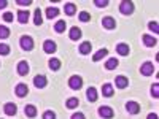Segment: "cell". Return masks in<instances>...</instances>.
<instances>
[{
    "instance_id": "cell-36",
    "label": "cell",
    "mask_w": 159,
    "mask_h": 119,
    "mask_svg": "<svg viewBox=\"0 0 159 119\" xmlns=\"http://www.w3.org/2000/svg\"><path fill=\"white\" fill-rule=\"evenodd\" d=\"M94 5H96V7H99V8H105V7L108 5V0H96Z\"/></svg>"
},
{
    "instance_id": "cell-2",
    "label": "cell",
    "mask_w": 159,
    "mask_h": 119,
    "mask_svg": "<svg viewBox=\"0 0 159 119\" xmlns=\"http://www.w3.org/2000/svg\"><path fill=\"white\" fill-rule=\"evenodd\" d=\"M69 86H70V89H73V90H80L83 87V78L80 76V75H73V76H70V79H69Z\"/></svg>"
},
{
    "instance_id": "cell-15",
    "label": "cell",
    "mask_w": 159,
    "mask_h": 119,
    "mask_svg": "<svg viewBox=\"0 0 159 119\" xmlns=\"http://www.w3.org/2000/svg\"><path fill=\"white\" fill-rule=\"evenodd\" d=\"M86 99H88L89 102H97V99H99L97 89H96V87H89V89L86 90Z\"/></svg>"
},
{
    "instance_id": "cell-31",
    "label": "cell",
    "mask_w": 159,
    "mask_h": 119,
    "mask_svg": "<svg viewBox=\"0 0 159 119\" xmlns=\"http://www.w3.org/2000/svg\"><path fill=\"white\" fill-rule=\"evenodd\" d=\"M10 54V46L7 43H0V56H8Z\"/></svg>"
},
{
    "instance_id": "cell-4",
    "label": "cell",
    "mask_w": 159,
    "mask_h": 119,
    "mask_svg": "<svg viewBox=\"0 0 159 119\" xmlns=\"http://www.w3.org/2000/svg\"><path fill=\"white\" fill-rule=\"evenodd\" d=\"M153 72H154L153 62H143V64L140 65V73H142L143 76H150V75H153Z\"/></svg>"
},
{
    "instance_id": "cell-13",
    "label": "cell",
    "mask_w": 159,
    "mask_h": 119,
    "mask_svg": "<svg viewBox=\"0 0 159 119\" xmlns=\"http://www.w3.org/2000/svg\"><path fill=\"white\" fill-rule=\"evenodd\" d=\"M27 92H29V87L25 86L24 83H19V84L16 86V89H15V94H16L18 97H25V95H27Z\"/></svg>"
},
{
    "instance_id": "cell-27",
    "label": "cell",
    "mask_w": 159,
    "mask_h": 119,
    "mask_svg": "<svg viewBox=\"0 0 159 119\" xmlns=\"http://www.w3.org/2000/svg\"><path fill=\"white\" fill-rule=\"evenodd\" d=\"M34 15H35V18H34V24H35V25H42V24H43V18H42V10H40V8H37Z\"/></svg>"
},
{
    "instance_id": "cell-26",
    "label": "cell",
    "mask_w": 159,
    "mask_h": 119,
    "mask_svg": "<svg viewBox=\"0 0 159 119\" xmlns=\"http://www.w3.org/2000/svg\"><path fill=\"white\" fill-rule=\"evenodd\" d=\"M118 59H115V57H111V59H108L107 62H105V68L107 70H115L116 67H118Z\"/></svg>"
},
{
    "instance_id": "cell-24",
    "label": "cell",
    "mask_w": 159,
    "mask_h": 119,
    "mask_svg": "<svg viewBox=\"0 0 159 119\" xmlns=\"http://www.w3.org/2000/svg\"><path fill=\"white\" fill-rule=\"evenodd\" d=\"M64 11H65V15L67 16H72V15H75L76 13V5L75 3H65V7H64Z\"/></svg>"
},
{
    "instance_id": "cell-11",
    "label": "cell",
    "mask_w": 159,
    "mask_h": 119,
    "mask_svg": "<svg viewBox=\"0 0 159 119\" xmlns=\"http://www.w3.org/2000/svg\"><path fill=\"white\" fill-rule=\"evenodd\" d=\"M115 84H116V87H119V89H124V87L129 86V79H127L126 76H123V75H119V76L115 78Z\"/></svg>"
},
{
    "instance_id": "cell-19",
    "label": "cell",
    "mask_w": 159,
    "mask_h": 119,
    "mask_svg": "<svg viewBox=\"0 0 159 119\" xmlns=\"http://www.w3.org/2000/svg\"><path fill=\"white\" fill-rule=\"evenodd\" d=\"M107 54H108V49H107V48H102V49H99V51L96 52L94 56H92V60H94V62H99L100 59H103Z\"/></svg>"
},
{
    "instance_id": "cell-28",
    "label": "cell",
    "mask_w": 159,
    "mask_h": 119,
    "mask_svg": "<svg viewBox=\"0 0 159 119\" xmlns=\"http://www.w3.org/2000/svg\"><path fill=\"white\" fill-rule=\"evenodd\" d=\"M78 103H80V102H78V99H76V97H70L67 102H65V107H67L69 110H73V108H76V107H78Z\"/></svg>"
},
{
    "instance_id": "cell-9",
    "label": "cell",
    "mask_w": 159,
    "mask_h": 119,
    "mask_svg": "<svg viewBox=\"0 0 159 119\" xmlns=\"http://www.w3.org/2000/svg\"><path fill=\"white\" fill-rule=\"evenodd\" d=\"M16 68H18V75H19V76H25V75L29 73V70H30V68H29V64L25 62V60H21V62L18 64Z\"/></svg>"
},
{
    "instance_id": "cell-8",
    "label": "cell",
    "mask_w": 159,
    "mask_h": 119,
    "mask_svg": "<svg viewBox=\"0 0 159 119\" xmlns=\"http://www.w3.org/2000/svg\"><path fill=\"white\" fill-rule=\"evenodd\" d=\"M102 25H103L107 30H111V29L116 27V21H115V18H111V16H105V18L102 19Z\"/></svg>"
},
{
    "instance_id": "cell-20",
    "label": "cell",
    "mask_w": 159,
    "mask_h": 119,
    "mask_svg": "<svg viewBox=\"0 0 159 119\" xmlns=\"http://www.w3.org/2000/svg\"><path fill=\"white\" fill-rule=\"evenodd\" d=\"M102 95L103 97H111L113 95V86L110 83H105L102 86Z\"/></svg>"
},
{
    "instance_id": "cell-12",
    "label": "cell",
    "mask_w": 159,
    "mask_h": 119,
    "mask_svg": "<svg viewBox=\"0 0 159 119\" xmlns=\"http://www.w3.org/2000/svg\"><path fill=\"white\" fill-rule=\"evenodd\" d=\"M81 29L80 27H76V25H73V27L70 29V32H69V37H70V40H73V42H78L80 38H81Z\"/></svg>"
},
{
    "instance_id": "cell-3",
    "label": "cell",
    "mask_w": 159,
    "mask_h": 119,
    "mask_svg": "<svg viewBox=\"0 0 159 119\" xmlns=\"http://www.w3.org/2000/svg\"><path fill=\"white\" fill-rule=\"evenodd\" d=\"M119 11H121V15L124 16H129L134 13V3L132 2H121V5H119Z\"/></svg>"
},
{
    "instance_id": "cell-30",
    "label": "cell",
    "mask_w": 159,
    "mask_h": 119,
    "mask_svg": "<svg viewBox=\"0 0 159 119\" xmlns=\"http://www.w3.org/2000/svg\"><path fill=\"white\" fill-rule=\"evenodd\" d=\"M10 37V29L5 25H0V40H5Z\"/></svg>"
},
{
    "instance_id": "cell-37",
    "label": "cell",
    "mask_w": 159,
    "mask_h": 119,
    "mask_svg": "<svg viewBox=\"0 0 159 119\" xmlns=\"http://www.w3.org/2000/svg\"><path fill=\"white\" fill-rule=\"evenodd\" d=\"M13 19H15L13 13H5V15H3V21L5 22H13Z\"/></svg>"
},
{
    "instance_id": "cell-14",
    "label": "cell",
    "mask_w": 159,
    "mask_h": 119,
    "mask_svg": "<svg viewBox=\"0 0 159 119\" xmlns=\"http://www.w3.org/2000/svg\"><path fill=\"white\" fill-rule=\"evenodd\" d=\"M3 111H5V114H7V116H15V114H16V111H18V108H16V105H15V103L8 102V103H5Z\"/></svg>"
},
{
    "instance_id": "cell-17",
    "label": "cell",
    "mask_w": 159,
    "mask_h": 119,
    "mask_svg": "<svg viewBox=\"0 0 159 119\" xmlns=\"http://www.w3.org/2000/svg\"><path fill=\"white\" fill-rule=\"evenodd\" d=\"M129 46H127V43H118L116 45V52L119 56H127L129 54Z\"/></svg>"
},
{
    "instance_id": "cell-10",
    "label": "cell",
    "mask_w": 159,
    "mask_h": 119,
    "mask_svg": "<svg viewBox=\"0 0 159 119\" xmlns=\"http://www.w3.org/2000/svg\"><path fill=\"white\" fill-rule=\"evenodd\" d=\"M99 114H100L103 119H111L115 113H113V110H111L110 107H105V105H103V107L99 108Z\"/></svg>"
},
{
    "instance_id": "cell-6",
    "label": "cell",
    "mask_w": 159,
    "mask_h": 119,
    "mask_svg": "<svg viewBox=\"0 0 159 119\" xmlns=\"http://www.w3.org/2000/svg\"><path fill=\"white\" fill-rule=\"evenodd\" d=\"M126 111L129 114H139L140 113V105L137 102H134V100H129L126 103Z\"/></svg>"
},
{
    "instance_id": "cell-39",
    "label": "cell",
    "mask_w": 159,
    "mask_h": 119,
    "mask_svg": "<svg viewBox=\"0 0 159 119\" xmlns=\"http://www.w3.org/2000/svg\"><path fill=\"white\" fill-rule=\"evenodd\" d=\"M16 3H18V5H25V7H27V5H30V3H32V0H27V2H22V0H18Z\"/></svg>"
},
{
    "instance_id": "cell-32",
    "label": "cell",
    "mask_w": 159,
    "mask_h": 119,
    "mask_svg": "<svg viewBox=\"0 0 159 119\" xmlns=\"http://www.w3.org/2000/svg\"><path fill=\"white\" fill-rule=\"evenodd\" d=\"M78 19L81 21V22H88V21L91 19V15H89L88 11H81V13L78 15Z\"/></svg>"
},
{
    "instance_id": "cell-35",
    "label": "cell",
    "mask_w": 159,
    "mask_h": 119,
    "mask_svg": "<svg viewBox=\"0 0 159 119\" xmlns=\"http://www.w3.org/2000/svg\"><path fill=\"white\" fill-rule=\"evenodd\" d=\"M42 117H43V119H56V113H54V111H51V110H48V111L43 113Z\"/></svg>"
},
{
    "instance_id": "cell-21",
    "label": "cell",
    "mask_w": 159,
    "mask_h": 119,
    "mask_svg": "<svg viewBox=\"0 0 159 119\" xmlns=\"http://www.w3.org/2000/svg\"><path fill=\"white\" fill-rule=\"evenodd\" d=\"M24 113H25V116H29V117H35L37 116V107H34V105H25Z\"/></svg>"
},
{
    "instance_id": "cell-33",
    "label": "cell",
    "mask_w": 159,
    "mask_h": 119,
    "mask_svg": "<svg viewBox=\"0 0 159 119\" xmlns=\"http://www.w3.org/2000/svg\"><path fill=\"white\" fill-rule=\"evenodd\" d=\"M151 95H153L154 99L159 97V84H157V83H154V84L151 86Z\"/></svg>"
},
{
    "instance_id": "cell-16",
    "label": "cell",
    "mask_w": 159,
    "mask_h": 119,
    "mask_svg": "<svg viewBox=\"0 0 159 119\" xmlns=\"http://www.w3.org/2000/svg\"><path fill=\"white\" fill-rule=\"evenodd\" d=\"M142 42L145 43V46H148V48H153V46H156L157 40H156L154 37H151V35H143V37H142Z\"/></svg>"
},
{
    "instance_id": "cell-18",
    "label": "cell",
    "mask_w": 159,
    "mask_h": 119,
    "mask_svg": "<svg viewBox=\"0 0 159 119\" xmlns=\"http://www.w3.org/2000/svg\"><path fill=\"white\" fill-rule=\"evenodd\" d=\"M18 21L21 22V24H27V21H29V11L27 10H19L18 11Z\"/></svg>"
},
{
    "instance_id": "cell-41",
    "label": "cell",
    "mask_w": 159,
    "mask_h": 119,
    "mask_svg": "<svg viewBox=\"0 0 159 119\" xmlns=\"http://www.w3.org/2000/svg\"><path fill=\"white\" fill-rule=\"evenodd\" d=\"M8 5V2H7V0H0V8H5Z\"/></svg>"
},
{
    "instance_id": "cell-7",
    "label": "cell",
    "mask_w": 159,
    "mask_h": 119,
    "mask_svg": "<svg viewBox=\"0 0 159 119\" xmlns=\"http://www.w3.org/2000/svg\"><path fill=\"white\" fill-rule=\"evenodd\" d=\"M34 84H35L37 89H43V87H46V84H48V79H46L45 75H37V76L34 78Z\"/></svg>"
},
{
    "instance_id": "cell-22",
    "label": "cell",
    "mask_w": 159,
    "mask_h": 119,
    "mask_svg": "<svg viewBox=\"0 0 159 119\" xmlns=\"http://www.w3.org/2000/svg\"><path fill=\"white\" fill-rule=\"evenodd\" d=\"M48 65H49V68H51L52 72H57V70L61 68V60L56 59V57H51L49 62H48Z\"/></svg>"
},
{
    "instance_id": "cell-29",
    "label": "cell",
    "mask_w": 159,
    "mask_h": 119,
    "mask_svg": "<svg viewBox=\"0 0 159 119\" xmlns=\"http://www.w3.org/2000/svg\"><path fill=\"white\" fill-rule=\"evenodd\" d=\"M65 27H67V24H65L64 19H61V21H57V22L54 24V30H56L57 33H62V32L65 30Z\"/></svg>"
},
{
    "instance_id": "cell-5",
    "label": "cell",
    "mask_w": 159,
    "mask_h": 119,
    "mask_svg": "<svg viewBox=\"0 0 159 119\" xmlns=\"http://www.w3.org/2000/svg\"><path fill=\"white\" fill-rule=\"evenodd\" d=\"M57 49V45L54 40H46V42L43 43V51L46 52V54H54Z\"/></svg>"
},
{
    "instance_id": "cell-34",
    "label": "cell",
    "mask_w": 159,
    "mask_h": 119,
    "mask_svg": "<svg viewBox=\"0 0 159 119\" xmlns=\"http://www.w3.org/2000/svg\"><path fill=\"white\" fill-rule=\"evenodd\" d=\"M148 29H150L151 32L157 33V32H159V25H157V22H156V21H151V22L148 24Z\"/></svg>"
},
{
    "instance_id": "cell-25",
    "label": "cell",
    "mask_w": 159,
    "mask_h": 119,
    "mask_svg": "<svg viewBox=\"0 0 159 119\" xmlns=\"http://www.w3.org/2000/svg\"><path fill=\"white\" fill-rule=\"evenodd\" d=\"M59 15V10L56 7H48L46 8V18L48 19H52V18H56Z\"/></svg>"
},
{
    "instance_id": "cell-38",
    "label": "cell",
    "mask_w": 159,
    "mask_h": 119,
    "mask_svg": "<svg viewBox=\"0 0 159 119\" xmlns=\"http://www.w3.org/2000/svg\"><path fill=\"white\" fill-rule=\"evenodd\" d=\"M72 119H86V117L83 113H75V114H72Z\"/></svg>"
},
{
    "instance_id": "cell-1",
    "label": "cell",
    "mask_w": 159,
    "mask_h": 119,
    "mask_svg": "<svg viewBox=\"0 0 159 119\" xmlns=\"http://www.w3.org/2000/svg\"><path fill=\"white\" fill-rule=\"evenodd\" d=\"M19 45L24 51H32L34 49V38L29 37V35H22L21 40H19Z\"/></svg>"
},
{
    "instance_id": "cell-40",
    "label": "cell",
    "mask_w": 159,
    "mask_h": 119,
    "mask_svg": "<svg viewBox=\"0 0 159 119\" xmlns=\"http://www.w3.org/2000/svg\"><path fill=\"white\" fill-rule=\"evenodd\" d=\"M147 119H157V114H156V113H150Z\"/></svg>"
},
{
    "instance_id": "cell-23",
    "label": "cell",
    "mask_w": 159,
    "mask_h": 119,
    "mask_svg": "<svg viewBox=\"0 0 159 119\" xmlns=\"http://www.w3.org/2000/svg\"><path fill=\"white\" fill-rule=\"evenodd\" d=\"M91 49H92V45L89 42H83L81 45H80V48H78V51L81 52V54H89Z\"/></svg>"
}]
</instances>
